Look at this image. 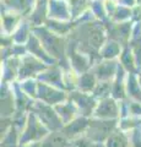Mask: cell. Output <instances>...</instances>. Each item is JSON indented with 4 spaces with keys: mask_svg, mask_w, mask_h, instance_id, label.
Masks as SVG:
<instances>
[{
    "mask_svg": "<svg viewBox=\"0 0 141 147\" xmlns=\"http://www.w3.org/2000/svg\"><path fill=\"white\" fill-rule=\"evenodd\" d=\"M1 118H12L15 113V97L11 88V85L1 84Z\"/></svg>",
    "mask_w": 141,
    "mask_h": 147,
    "instance_id": "obj_15",
    "label": "cell"
},
{
    "mask_svg": "<svg viewBox=\"0 0 141 147\" xmlns=\"http://www.w3.org/2000/svg\"><path fill=\"white\" fill-rule=\"evenodd\" d=\"M121 50L123 45L120 43L113 39H108L104 42L101 50H99V57L101 59H118L120 57Z\"/></svg>",
    "mask_w": 141,
    "mask_h": 147,
    "instance_id": "obj_21",
    "label": "cell"
},
{
    "mask_svg": "<svg viewBox=\"0 0 141 147\" xmlns=\"http://www.w3.org/2000/svg\"><path fill=\"white\" fill-rule=\"evenodd\" d=\"M54 108H55L57 113L59 114V117H60V119H61V121H63L64 125L71 123L74 119H76L77 117L80 115L77 107L74 104V102L70 100L69 98H67V100H65V102H63L60 104H57Z\"/></svg>",
    "mask_w": 141,
    "mask_h": 147,
    "instance_id": "obj_16",
    "label": "cell"
},
{
    "mask_svg": "<svg viewBox=\"0 0 141 147\" xmlns=\"http://www.w3.org/2000/svg\"><path fill=\"white\" fill-rule=\"evenodd\" d=\"M119 100L108 97L98 100V104L93 113V118L98 119H119Z\"/></svg>",
    "mask_w": 141,
    "mask_h": 147,
    "instance_id": "obj_9",
    "label": "cell"
},
{
    "mask_svg": "<svg viewBox=\"0 0 141 147\" xmlns=\"http://www.w3.org/2000/svg\"><path fill=\"white\" fill-rule=\"evenodd\" d=\"M119 63L123 65V67L128 72H138V66H136V60L133 53V49L128 44L125 47H123V50L120 53V57L118 58Z\"/></svg>",
    "mask_w": 141,
    "mask_h": 147,
    "instance_id": "obj_22",
    "label": "cell"
},
{
    "mask_svg": "<svg viewBox=\"0 0 141 147\" xmlns=\"http://www.w3.org/2000/svg\"><path fill=\"white\" fill-rule=\"evenodd\" d=\"M69 99L74 102V104L79 109L80 115L92 118L94 109H96L98 100L93 97L92 93H86V92L74 90L69 92Z\"/></svg>",
    "mask_w": 141,
    "mask_h": 147,
    "instance_id": "obj_6",
    "label": "cell"
},
{
    "mask_svg": "<svg viewBox=\"0 0 141 147\" xmlns=\"http://www.w3.org/2000/svg\"><path fill=\"white\" fill-rule=\"evenodd\" d=\"M119 112H120V118H126L131 115V99L125 98L119 100Z\"/></svg>",
    "mask_w": 141,
    "mask_h": 147,
    "instance_id": "obj_30",
    "label": "cell"
},
{
    "mask_svg": "<svg viewBox=\"0 0 141 147\" xmlns=\"http://www.w3.org/2000/svg\"><path fill=\"white\" fill-rule=\"evenodd\" d=\"M70 147H106L104 144H97L93 142L92 140H90L88 137H86L85 135L77 137V139L71 141V146Z\"/></svg>",
    "mask_w": 141,
    "mask_h": 147,
    "instance_id": "obj_28",
    "label": "cell"
},
{
    "mask_svg": "<svg viewBox=\"0 0 141 147\" xmlns=\"http://www.w3.org/2000/svg\"><path fill=\"white\" fill-rule=\"evenodd\" d=\"M126 96L131 100L141 102V86L138 79V72H129L126 77Z\"/></svg>",
    "mask_w": 141,
    "mask_h": 147,
    "instance_id": "obj_19",
    "label": "cell"
},
{
    "mask_svg": "<svg viewBox=\"0 0 141 147\" xmlns=\"http://www.w3.org/2000/svg\"><path fill=\"white\" fill-rule=\"evenodd\" d=\"M77 80H79V74L75 70H72L71 67L64 70V85L67 92L77 88Z\"/></svg>",
    "mask_w": 141,
    "mask_h": 147,
    "instance_id": "obj_26",
    "label": "cell"
},
{
    "mask_svg": "<svg viewBox=\"0 0 141 147\" xmlns=\"http://www.w3.org/2000/svg\"><path fill=\"white\" fill-rule=\"evenodd\" d=\"M118 127L119 119H98L92 117L90 118V124L85 136L97 144H104Z\"/></svg>",
    "mask_w": 141,
    "mask_h": 147,
    "instance_id": "obj_1",
    "label": "cell"
},
{
    "mask_svg": "<svg viewBox=\"0 0 141 147\" xmlns=\"http://www.w3.org/2000/svg\"><path fill=\"white\" fill-rule=\"evenodd\" d=\"M140 125H141V118L136 115H130V117L119 119V129L124 131H130Z\"/></svg>",
    "mask_w": 141,
    "mask_h": 147,
    "instance_id": "obj_27",
    "label": "cell"
},
{
    "mask_svg": "<svg viewBox=\"0 0 141 147\" xmlns=\"http://www.w3.org/2000/svg\"><path fill=\"white\" fill-rule=\"evenodd\" d=\"M97 82H98V79L96 77V75H94V72L90 69L88 71L82 72L79 75L76 90L86 92V93H92V91H93L94 87H96Z\"/></svg>",
    "mask_w": 141,
    "mask_h": 147,
    "instance_id": "obj_20",
    "label": "cell"
},
{
    "mask_svg": "<svg viewBox=\"0 0 141 147\" xmlns=\"http://www.w3.org/2000/svg\"><path fill=\"white\" fill-rule=\"evenodd\" d=\"M21 66V58L11 57L1 63V84H9L17 81Z\"/></svg>",
    "mask_w": 141,
    "mask_h": 147,
    "instance_id": "obj_11",
    "label": "cell"
},
{
    "mask_svg": "<svg viewBox=\"0 0 141 147\" xmlns=\"http://www.w3.org/2000/svg\"><path fill=\"white\" fill-rule=\"evenodd\" d=\"M19 147H43L42 141L40 142H32V144H27V145H20Z\"/></svg>",
    "mask_w": 141,
    "mask_h": 147,
    "instance_id": "obj_32",
    "label": "cell"
},
{
    "mask_svg": "<svg viewBox=\"0 0 141 147\" xmlns=\"http://www.w3.org/2000/svg\"><path fill=\"white\" fill-rule=\"evenodd\" d=\"M138 79H139V82H140V86H141V69L138 71Z\"/></svg>",
    "mask_w": 141,
    "mask_h": 147,
    "instance_id": "obj_33",
    "label": "cell"
},
{
    "mask_svg": "<svg viewBox=\"0 0 141 147\" xmlns=\"http://www.w3.org/2000/svg\"><path fill=\"white\" fill-rule=\"evenodd\" d=\"M131 147H141V125L128 131Z\"/></svg>",
    "mask_w": 141,
    "mask_h": 147,
    "instance_id": "obj_29",
    "label": "cell"
},
{
    "mask_svg": "<svg viewBox=\"0 0 141 147\" xmlns=\"http://www.w3.org/2000/svg\"><path fill=\"white\" fill-rule=\"evenodd\" d=\"M49 131L45 127L40 120L34 115L33 113L28 114L27 118V123L22 130L21 134V140L20 145H27V144H32V142H40L43 141V139L49 134Z\"/></svg>",
    "mask_w": 141,
    "mask_h": 147,
    "instance_id": "obj_3",
    "label": "cell"
},
{
    "mask_svg": "<svg viewBox=\"0 0 141 147\" xmlns=\"http://www.w3.org/2000/svg\"><path fill=\"white\" fill-rule=\"evenodd\" d=\"M31 113H33L49 131L61 130L63 126H64L55 108L51 104L42 102V100L36 99V102L31 108Z\"/></svg>",
    "mask_w": 141,
    "mask_h": 147,
    "instance_id": "obj_2",
    "label": "cell"
},
{
    "mask_svg": "<svg viewBox=\"0 0 141 147\" xmlns=\"http://www.w3.org/2000/svg\"><path fill=\"white\" fill-rule=\"evenodd\" d=\"M12 118H1V126H0V131H1V135H4L5 132L12 126Z\"/></svg>",
    "mask_w": 141,
    "mask_h": 147,
    "instance_id": "obj_31",
    "label": "cell"
},
{
    "mask_svg": "<svg viewBox=\"0 0 141 147\" xmlns=\"http://www.w3.org/2000/svg\"><path fill=\"white\" fill-rule=\"evenodd\" d=\"M22 130L16 125H13L9 129L4 135H1V147H19L21 140Z\"/></svg>",
    "mask_w": 141,
    "mask_h": 147,
    "instance_id": "obj_23",
    "label": "cell"
},
{
    "mask_svg": "<svg viewBox=\"0 0 141 147\" xmlns=\"http://www.w3.org/2000/svg\"><path fill=\"white\" fill-rule=\"evenodd\" d=\"M67 98H69V92L67 91L38 81V100H42L44 103L55 107L57 104H60L67 100Z\"/></svg>",
    "mask_w": 141,
    "mask_h": 147,
    "instance_id": "obj_7",
    "label": "cell"
},
{
    "mask_svg": "<svg viewBox=\"0 0 141 147\" xmlns=\"http://www.w3.org/2000/svg\"><path fill=\"white\" fill-rule=\"evenodd\" d=\"M88 124H90V118L84 117V115H79L71 123L63 126L61 131L72 141V140L77 139V137L85 135V132L88 127Z\"/></svg>",
    "mask_w": 141,
    "mask_h": 147,
    "instance_id": "obj_13",
    "label": "cell"
},
{
    "mask_svg": "<svg viewBox=\"0 0 141 147\" xmlns=\"http://www.w3.org/2000/svg\"><path fill=\"white\" fill-rule=\"evenodd\" d=\"M128 74L129 72L119 63L117 75L114 80H113V86H112V97L115 98L117 100L128 98V96H126V77H128Z\"/></svg>",
    "mask_w": 141,
    "mask_h": 147,
    "instance_id": "obj_14",
    "label": "cell"
},
{
    "mask_svg": "<svg viewBox=\"0 0 141 147\" xmlns=\"http://www.w3.org/2000/svg\"><path fill=\"white\" fill-rule=\"evenodd\" d=\"M19 84H20L21 90L26 94H28L33 99H37V94H38V80L37 79H27L24 81H19Z\"/></svg>",
    "mask_w": 141,
    "mask_h": 147,
    "instance_id": "obj_25",
    "label": "cell"
},
{
    "mask_svg": "<svg viewBox=\"0 0 141 147\" xmlns=\"http://www.w3.org/2000/svg\"><path fill=\"white\" fill-rule=\"evenodd\" d=\"M118 66V59H101L93 64L91 70L94 72L98 81H113L117 75Z\"/></svg>",
    "mask_w": 141,
    "mask_h": 147,
    "instance_id": "obj_8",
    "label": "cell"
},
{
    "mask_svg": "<svg viewBox=\"0 0 141 147\" xmlns=\"http://www.w3.org/2000/svg\"><path fill=\"white\" fill-rule=\"evenodd\" d=\"M66 55L69 59L70 66L72 70H75L77 74H82L88 71L92 67V60L86 54L81 53L76 47V43L72 39H67L66 44Z\"/></svg>",
    "mask_w": 141,
    "mask_h": 147,
    "instance_id": "obj_5",
    "label": "cell"
},
{
    "mask_svg": "<svg viewBox=\"0 0 141 147\" xmlns=\"http://www.w3.org/2000/svg\"><path fill=\"white\" fill-rule=\"evenodd\" d=\"M43 147H70L71 140L61 130L51 131L42 141Z\"/></svg>",
    "mask_w": 141,
    "mask_h": 147,
    "instance_id": "obj_17",
    "label": "cell"
},
{
    "mask_svg": "<svg viewBox=\"0 0 141 147\" xmlns=\"http://www.w3.org/2000/svg\"><path fill=\"white\" fill-rule=\"evenodd\" d=\"M26 48H27V52H28L30 54L34 55L36 58H38L39 60H42L43 63L47 64V65H54V64H58V61L55 60V59H54L53 57H51L47 50L44 49L42 43H40V40L37 38V36H36L34 33L31 34L30 39L27 40Z\"/></svg>",
    "mask_w": 141,
    "mask_h": 147,
    "instance_id": "obj_12",
    "label": "cell"
},
{
    "mask_svg": "<svg viewBox=\"0 0 141 147\" xmlns=\"http://www.w3.org/2000/svg\"><path fill=\"white\" fill-rule=\"evenodd\" d=\"M112 86H113V81H98L96 87L92 91L93 97L97 100L112 97Z\"/></svg>",
    "mask_w": 141,
    "mask_h": 147,
    "instance_id": "obj_24",
    "label": "cell"
},
{
    "mask_svg": "<svg viewBox=\"0 0 141 147\" xmlns=\"http://www.w3.org/2000/svg\"><path fill=\"white\" fill-rule=\"evenodd\" d=\"M37 80L43 82V84H47V85H51V86H54V87H58V88L65 90L64 70H63V67L59 65V64L48 65L47 69L38 75Z\"/></svg>",
    "mask_w": 141,
    "mask_h": 147,
    "instance_id": "obj_10",
    "label": "cell"
},
{
    "mask_svg": "<svg viewBox=\"0 0 141 147\" xmlns=\"http://www.w3.org/2000/svg\"><path fill=\"white\" fill-rule=\"evenodd\" d=\"M47 64L36 58L34 55L27 53L21 58V66L17 81H24L27 79H37L38 75L47 69Z\"/></svg>",
    "mask_w": 141,
    "mask_h": 147,
    "instance_id": "obj_4",
    "label": "cell"
},
{
    "mask_svg": "<svg viewBox=\"0 0 141 147\" xmlns=\"http://www.w3.org/2000/svg\"><path fill=\"white\" fill-rule=\"evenodd\" d=\"M106 147H131L130 137L128 131H124L118 127L104 142Z\"/></svg>",
    "mask_w": 141,
    "mask_h": 147,
    "instance_id": "obj_18",
    "label": "cell"
}]
</instances>
